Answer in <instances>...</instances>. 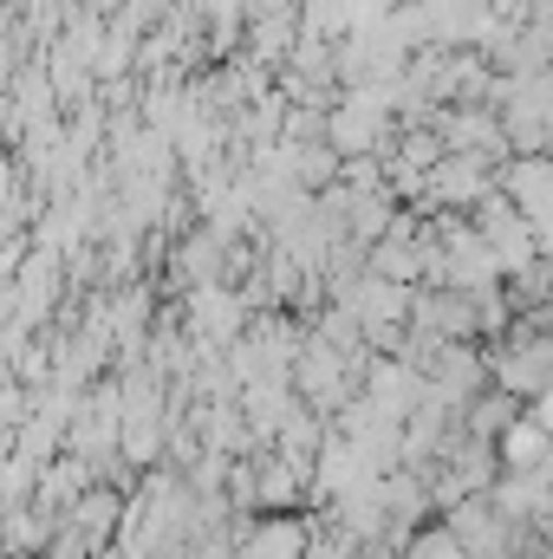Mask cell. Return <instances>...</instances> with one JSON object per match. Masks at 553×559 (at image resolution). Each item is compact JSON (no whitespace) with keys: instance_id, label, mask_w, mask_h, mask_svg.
Masks as SVG:
<instances>
[{"instance_id":"1","label":"cell","mask_w":553,"mask_h":559,"mask_svg":"<svg viewBox=\"0 0 553 559\" xmlns=\"http://www.w3.org/2000/svg\"><path fill=\"white\" fill-rule=\"evenodd\" d=\"M286 540H293L286 527H268V534L255 540V554H248V559H286Z\"/></svg>"}]
</instances>
